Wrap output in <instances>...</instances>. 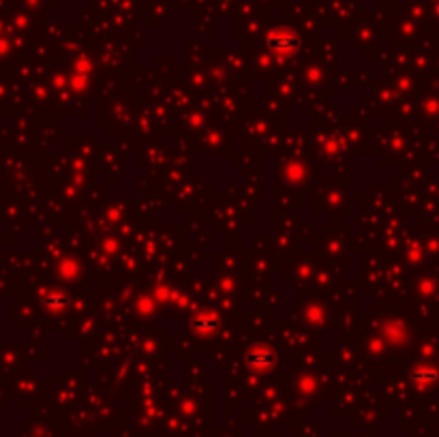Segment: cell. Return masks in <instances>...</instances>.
<instances>
[{"instance_id":"6da1fadb","label":"cell","mask_w":439,"mask_h":437,"mask_svg":"<svg viewBox=\"0 0 439 437\" xmlns=\"http://www.w3.org/2000/svg\"><path fill=\"white\" fill-rule=\"evenodd\" d=\"M270 46L274 48V50H291L294 46H296V37L294 35H289V33H274L272 37H270Z\"/></svg>"}]
</instances>
